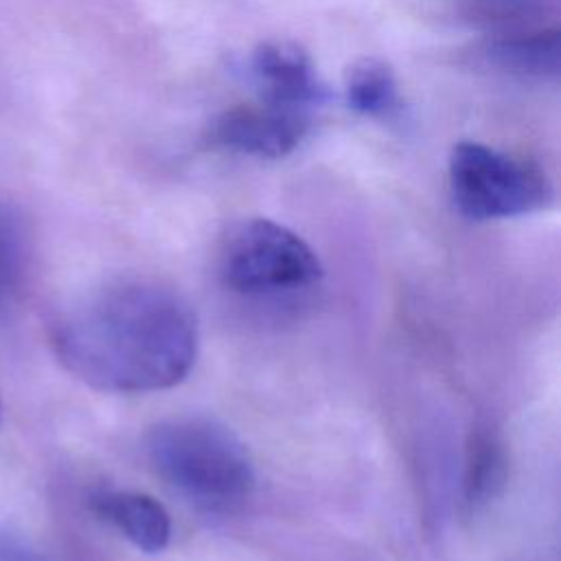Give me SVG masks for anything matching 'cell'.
Wrapping results in <instances>:
<instances>
[{"instance_id":"30bf717a","label":"cell","mask_w":561,"mask_h":561,"mask_svg":"<svg viewBox=\"0 0 561 561\" xmlns=\"http://www.w3.org/2000/svg\"><path fill=\"white\" fill-rule=\"evenodd\" d=\"M26 243L24 232L11 213H0V311L18 296L24 278Z\"/></svg>"},{"instance_id":"8992f818","label":"cell","mask_w":561,"mask_h":561,"mask_svg":"<svg viewBox=\"0 0 561 561\" xmlns=\"http://www.w3.org/2000/svg\"><path fill=\"white\" fill-rule=\"evenodd\" d=\"M250 77L261 103L311 112L327 96L311 57L296 42L259 44L250 57Z\"/></svg>"},{"instance_id":"9c48e42d","label":"cell","mask_w":561,"mask_h":561,"mask_svg":"<svg viewBox=\"0 0 561 561\" xmlns=\"http://www.w3.org/2000/svg\"><path fill=\"white\" fill-rule=\"evenodd\" d=\"M486 55L502 70L524 77H557L559 75V31H537L506 35L489 44Z\"/></svg>"},{"instance_id":"5bb4252c","label":"cell","mask_w":561,"mask_h":561,"mask_svg":"<svg viewBox=\"0 0 561 561\" xmlns=\"http://www.w3.org/2000/svg\"><path fill=\"white\" fill-rule=\"evenodd\" d=\"M0 425H2V403H0Z\"/></svg>"},{"instance_id":"7c38bea8","label":"cell","mask_w":561,"mask_h":561,"mask_svg":"<svg viewBox=\"0 0 561 561\" xmlns=\"http://www.w3.org/2000/svg\"><path fill=\"white\" fill-rule=\"evenodd\" d=\"M476 15L489 20H517L535 13L543 0H458Z\"/></svg>"},{"instance_id":"5b68a950","label":"cell","mask_w":561,"mask_h":561,"mask_svg":"<svg viewBox=\"0 0 561 561\" xmlns=\"http://www.w3.org/2000/svg\"><path fill=\"white\" fill-rule=\"evenodd\" d=\"M311 112L270 103L239 105L221 112L210 129L213 145L254 158H283L307 136Z\"/></svg>"},{"instance_id":"7a4b0ae2","label":"cell","mask_w":561,"mask_h":561,"mask_svg":"<svg viewBox=\"0 0 561 561\" xmlns=\"http://www.w3.org/2000/svg\"><path fill=\"white\" fill-rule=\"evenodd\" d=\"M145 447L158 476L202 508H237L254 489V467L245 445L217 421L204 416L162 421L149 430Z\"/></svg>"},{"instance_id":"ba28073f","label":"cell","mask_w":561,"mask_h":561,"mask_svg":"<svg viewBox=\"0 0 561 561\" xmlns=\"http://www.w3.org/2000/svg\"><path fill=\"white\" fill-rule=\"evenodd\" d=\"M348 105L370 118L390 121L401 112L397 77L392 68L379 57H362L344 79Z\"/></svg>"},{"instance_id":"3957f363","label":"cell","mask_w":561,"mask_h":561,"mask_svg":"<svg viewBox=\"0 0 561 561\" xmlns=\"http://www.w3.org/2000/svg\"><path fill=\"white\" fill-rule=\"evenodd\" d=\"M219 278L239 296L280 298L318 285L322 265L294 230L272 219H248L221 245Z\"/></svg>"},{"instance_id":"6da1fadb","label":"cell","mask_w":561,"mask_h":561,"mask_svg":"<svg viewBox=\"0 0 561 561\" xmlns=\"http://www.w3.org/2000/svg\"><path fill=\"white\" fill-rule=\"evenodd\" d=\"M64 368L94 390L138 394L180 383L197 357L188 300L153 278L107 280L66 307L50 327Z\"/></svg>"},{"instance_id":"8fae6325","label":"cell","mask_w":561,"mask_h":561,"mask_svg":"<svg viewBox=\"0 0 561 561\" xmlns=\"http://www.w3.org/2000/svg\"><path fill=\"white\" fill-rule=\"evenodd\" d=\"M500 469L502 460L495 445L489 438H478L467 476V493L471 502H480V497L491 493L493 484L500 480Z\"/></svg>"},{"instance_id":"277c9868","label":"cell","mask_w":561,"mask_h":561,"mask_svg":"<svg viewBox=\"0 0 561 561\" xmlns=\"http://www.w3.org/2000/svg\"><path fill=\"white\" fill-rule=\"evenodd\" d=\"M449 191L473 221L519 217L552 202V184L535 162L469 140L451 149Z\"/></svg>"},{"instance_id":"4fadbf2b","label":"cell","mask_w":561,"mask_h":561,"mask_svg":"<svg viewBox=\"0 0 561 561\" xmlns=\"http://www.w3.org/2000/svg\"><path fill=\"white\" fill-rule=\"evenodd\" d=\"M0 561H39L35 550L9 528H0Z\"/></svg>"},{"instance_id":"52a82bcc","label":"cell","mask_w":561,"mask_h":561,"mask_svg":"<svg viewBox=\"0 0 561 561\" xmlns=\"http://www.w3.org/2000/svg\"><path fill=\"white\" fill-rule=\"evenodd\" d=\"M92 511L142 552H160L171 539L167 508L147 493L101 491L92 495Z\"/></svg>"}]
</instances>
